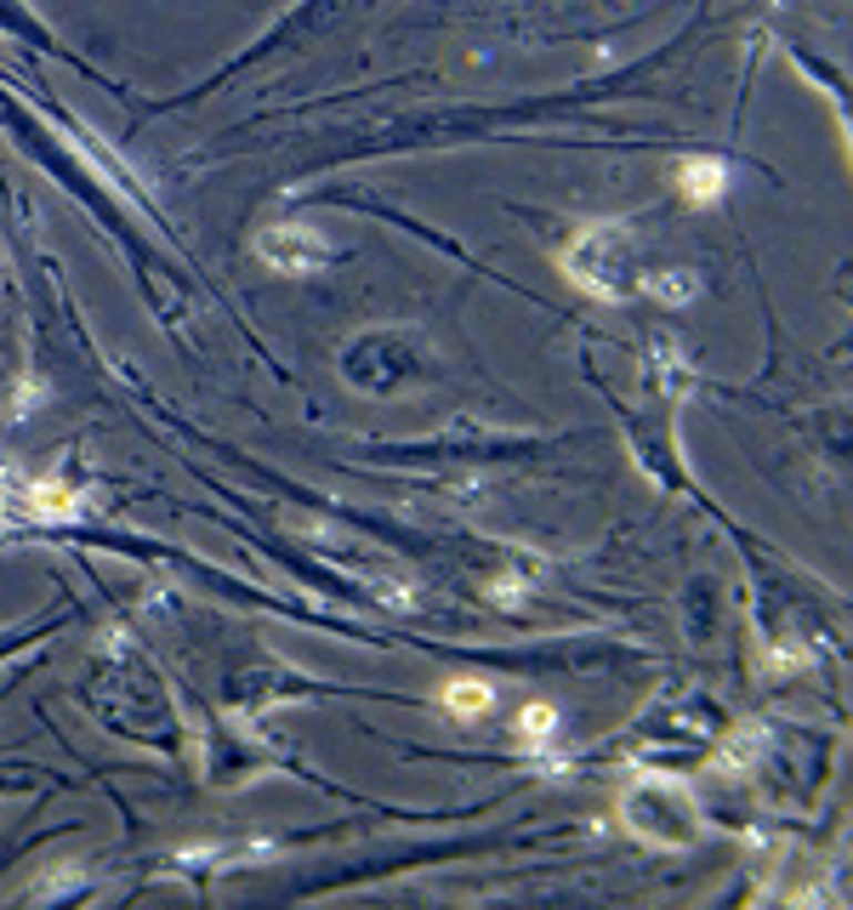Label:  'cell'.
<instances>
[{"mask_svg": "<svg viewBox=\"0 0 853 910\" xmlns=\"http://www.w3.org/2000/svg\"><path fill=\"white\" fill-rule=\"evenodd\" d=\"M450 706H456V711H484V706H489V689H456Z\"/></svg>", "mask_w": 853, "mask_h": 910, "instance_id": "cell-2", "label": "cell"}, {"mask_svg": "<svg viewBox=\"0 0 853 910\" xmlns=\"http://www.w3.org/2000/svg\"><path fill=\"white\" fill-rule=\"evenodd\" d=\"M683 176H689V182H683V189H689V200H711L717 189H723V171H717V165H705V160H700V165H689Z\"/></svg>", "mask_w": 853, "mask_h": 910, "instance_id": "cell-1", "label": "cell"}]
</instances>
